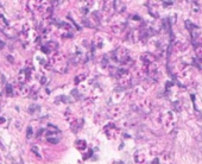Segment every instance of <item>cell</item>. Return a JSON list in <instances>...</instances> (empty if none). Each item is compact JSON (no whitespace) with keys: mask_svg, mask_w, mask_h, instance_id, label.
Returning <instances> with one entry per match:
<instances>
[{"mask_svg":"<svg viewBox=\"0 0 202 164\" xmlns=\"http://www.w3.org/2000/svg\"><path fill=\"white\" fill-rule=\"evenodd\" d=\"M82 120L81 119H79V124H77V120H75L73 124H71V129H73V132H79L80 131V129L82 127Z\"/></svg>","mask_w":202,"mask_h":164,"instance_id":"7","label":"cell"},{"mask_svg":"<svg viewBox=\"0 0 202 164\" xmlns=\"http://www.w3.org/2000/svg\"><path fill=\"white\" fill-rule=\"evenodd\" d=\"M6 93H7V95H12L13 94V87L11 85L6 86Z\"/></svg>","mask_w":202,"mask_h":164,"instance_id":"10","label":"cell"},{"mask_svg":"<svg viewBox=\"0 0 202 164\" xmlns=\"http://www.w3.org/2000/svg\"><path fill=\"white\" fill-rule=\"evenodd\" d=\"M86 77H87V75H86V74H80L79 76H76V77H75V82H76V83H80V82H82Z\"/></svg>","mask_w":202,"mask_h":164,"instance_id":"9","label":"cell"},{"mask_svg":"<svg viewBox=\"0 0 202 164\" xmlns=\"http://www.w3.org/2000/svg\"><path fill=\"white\" fill-rule=\"evenodd\" d=\"M28 138H29V139L32 138V129H31V127L28 129Z\"/></svg>","mask_w":202,"mask_h":164,"instance_id":"11","label":"cell"},{"mask_svg":"<svg viewBox=\"0 0 202 164\" xmlns=\"http://www.w3.org/2000/svg\"><path fill=\"white\" fill-rule=\"evenodd\" d=\"M114 58L119 63H125V61H127V58H129L127 51L124 48H119L117 51H114Z\"/></svg>","mask_w":202,"mask_h":164,"instance_id":"2","label":"cell"},{"mask_svg":"<svg viewBox=\"0 0 202 164\" xmlns=\"http://www.w3.org/2000/svg\"><path fill=\"white\" fill-rule=\"evenodd\" d=\"M7 26H8L7 20H6V19H5V17L0 13V30H5Z\"/></svg>","mask_w":202,"mask_h":164,"instance_id":"8","label":"cell"},{"mask_svg":"<svg viewBox=\"0 0 202 164\" xmlns=\"http://www.w3.org/2000/svg\"><path fill=\"white\" fill-rule=\"evenodd\" d=\"M105 133H106L109 138L114 139V138H117V137H118V134H119V130L115 127V125H114V124H108V125H106V126H105Z\"/></svg>","mask_w":202,"mask_h":164,"instance_id":"3","label":"cell"},{"mask_svg":"<svg viewBox=\"0 0 202 164\" xmlns=\"http://www.w3.org/2000/svg\"><path fill=\"white\" fill-rule=\"evenodd\" d=\"M75 146H76L79 150L83 151V150H86V149H87V143H86V140L79 139V140H76V142H75Z\"/></svg>","mask_w":202,"mask_h":164,"instance_id":"6","label":"cell"},{"mask_svg":"<svg viewBox=\"0 0 202 164\" xmlns=\"http://www.w3.org/2000/svg\"><path fill=\"white\" fill-rule=\"evenodd\" d=\"M16 91L19 95L22 97H26L30 94V88L26 87L25 85H22V83H17V87H16Z\"/></svg>","mask_w":202,"mask_h":164,"instance_id":"4","label":"cell"},{"mask_svg":"<svg viewBox=\"0 0 202 164\" xmlns=\"http://www.w3.org/2000/svg\"><path fill=\"white\" fill-rule=\"evenodd\" d=\"M48 67L57 73H61V74L66 73L68 69V62L66 60V56L62 52L54 51L49 57V66Z\"/></svg>","mask_w":202,"mask_h":164,"instance_id":"1","label":"cell"},{"mask_svg":"<svg viewBox=\"0 0 202 164\" xmlns=\"http://www.w3.org/2000/svg\"><path fill=\"white\" fill-rule=\"evenodd\" d=\"M113 7H114V11L118 12V13H123L126 8V5L121 1H113Z\"/></svg>","mask_w":202,"mask_h":164,"instance_id":"5","label":"cell"},{"mask_svg":"<svg viewBox=\"0 0 202 164\" xmlns=\"http://www.w3.org/2000/svg\"><path fill=\"white\" fill-rule=\"evenodd\" d=\"M4 46H5V43H4V42H2L1 39H0V49H2Z\"/></svg>","mask_w":202,"mask_h":164,"instance_id":"13","label":"cell"},{"mask_svg":"<svg viewBox=\"0 0 202 164\" xmlns=\"http://www.w3.org/2000/svg\"><path fill=\"white\" fill-rule=\"evenodd\" d=\"M0 125H6V119L0 117Z\"/></svg>","mask_w":202,"mask_h":164,"instance_id":"12","label":"cell"},{"mask_svg":"<svg viewBox=\"0 0 202 164\" xmlns=\"http://www.w3.org/2000/svg\"><path fill=\"white\" fill-rule=\"evenodd\" d=\"M0 163H1V157H0Z\"/></svg>","mask_w":202,"mask_h":164,"instance_id":"14","label":"cell"}]
</instances>
